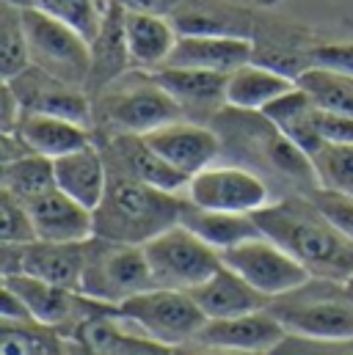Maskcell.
Instances as JSON below:
<instances>
[{
  "mask_svg": "<svg viewBox=\"0 0 353 355\" xmlns=\"http://www.w3.org/2000/svg\"><path fill=\"white\" fill-rule=\"evenodd\" d=\"M14 132L31 146V152L53 157V160L94 144L91 127L61 119V116H47V113H25L22 110V119Z\"/></svg>",
  "mask_w": 353,
  "mask_h": 355,
  "instance_id": "22",
  "label": "cell"
},
{
  "mask_svg": "<svg viewBox=\"0 0 353 355\" xmlns=\"http://www.w3.org/2000/svg\"><path fill=\"white\" fill-rule=\"evenodd\" d=\"M22 22L28 33L31 64L72 86L86 89L91 69V44L86 36L69 22L39 8H22Z\"/></svg>",
  "mask_w": 353,
  "mask_h": 355,
  "instance_id": "6",
  "label": "cell"
},
{
  "mask_svg": "<svg viewBox=\"0 0 353 355\" xmlns=\"http://www.w3.org/2000/svg\"><path fill=\"white\" fill-rule=\"evenodd\" d=\"M190 297L199 303L207 320H229V317L254 314L273 303L270 295L252 286L240 272H235L227 265L218 267L204 284L193 286Z\"/></svg>",
  "mask_w": 353,
  "mask_h": 355,
  "instance_id": "17",
  "label": "cell"
},
{
  "mask_svg": "<svg viewBox=\"0 0 353 355\" xmlns=\"http://www.w3.org/2000/svg\"><path fill=\"white\" fill-rule=\"evenodd\" d=\"M0 237L3 245H25L39 240L25 201L11 196L8 190H0Z\"/></svg>",
  "mask_w": 353,
  "mask_h": 355,
  "instance_id": "33",
  "label": "cell"
},
{
  "mask_svg": "<svg viewBox=\"0 0 353 355\" xmlns=\"http://www.w3.org/2000/svg\"><path fill=\"white\" fill-rule=\"evenodd\" d=\"M254 55V39L243 36H204V33H179L174 50L163 67L176 69H210V72H235L249 64Z\"/></svg>",
  "mask_w": 353,
  "mask_h": 355,
  "instance_id": "19",
  "label": "cell"
},
{
  "mask_svg": "<svg viewBox=\"0 0 353 355\" xmlns=\"http://www.w3.org/2000/svg\"><path fill=\"white\" fill-rule=\"evenodd\" d=\"M86 243L33 240L25 245H3V275L25 272V275L83 292Z\"/></svg>",
  "mask_w": 353,
  "mask_h": 355,
  "instance_id": "10",
  "label": "cell"
},
{
  "mask_svg": "<svg viewBox=\"0 0 353 355\" xmlns=\"http://www.w3.org/2000/svg\"><path fill=\"white\" fill-rule=\"evenodd\" d=\"M179 223L190 229L196 237H202L215 251H227L232 245H240L246 240L260 237V226L252 218V212H224V209H204L185 198Z\"/></svg>",
  "mask_w": 353,
  "mask_h": 355,
  "instance_id": "23",
  "label": "cell"
},
{
  "mask_svg": "<svg viewBox=\"0 0 353 355\" xmlns=\"http://www.w3.org/2000/svg\"><path fill=\"white\" fill-rule=\"evenodd\" d=\"M127 11H138V14H155V17H174V11L185 0H113Z\"/></svg>",
  "mask_w": 353,
  "mask_h": 355,
  "instance_id": "38",
  "label": "cell"
},
{
  "mask_svg": "<svg viewBox=\"0 0 353 355\" xmlns=\"http://www.w3.org/2000/svg\"><path fill=\"white\" fill-rule=\"evenodd\" d=\"M174 355H249V353H235V350H224V347H207V345L188 342V345L174 347Z\"/></svg>",
  "mask_w": 353,
  "mask_h": 355,
  "instance_id": "40",
  "label": "cell"
},
{
  "mask_svg": "<svg viewBox=\"0 0 353 355\" xmlns=\"http://www.w3.org/2000/svg\"><path fill=\"white\" fill-rule=\"evenodd\" d=\"M124 8L119 3H108L102 25L97 31V36L88 42L91 44V69H88L86 94L94 96L105 86H110L113 80H119L122 75H127L133 67V55H130V42H127V22H124Z\"/></svg>",
  "mask_w": 353,
  "mask_h": 355,
  "instance_id": "15",
  "label": "cell"
},
{
  "mask_svg": "<svg viewBox=\"0 0 353 355\" xmlns=\"http://www.w3.org/2000/svg\"><path fill=\"white\" fill-rule=\"evenodd\" d=\"M155 78L174 96L188 119H215L227 105V72L163 67Z\"/></svg>",
  "mask_w": 353,
  "mask_h": 355,
  "instance_id": "20",
  "label": "cell"
},
{
  "mask_svg": "<svg viewBox=\"0 0 353 355\" xmlns=\"http://www.w3.org/2000/svg\"><path fill=\"white\" fill-rule=\"evenodd\" d=\"M0 320H8V322H31L33 320L28 306L22 303V297L8 286H3V295H0Z\"/></svg>",
  "mask_w": 353,
  "mask_h": 355,
  "instance_id": "39",
  "label": "cell"
},
{
  "mask_svg": "<svg viewBox=\"0 0 353 355\" xmlns=\"http://www.w3.org/2000/svg\"><path fill=\"white\" fill-rule=\"evenodd\" d=\"M343 286H345V295H348V297L353 300V275L348 278V281H345V284H343Z\"/></svg>",
  "mask_w": 353,
  "mask_h": 355,
  "instance_id": "41",
  "label": "cell"
},
{
  "mask_svg": "<svg viewBox=\"0 0 353 355\" xmlns=\"http://www.w3.org/2000/svg\"><path fill=\"white\" fill-rule=\"evenodd\" d=\"M6 83L17 94L25 113L61 116V119H69L86 127L94 124V107H91V96L86 94V89L72 86L33 64Z\"/></svg>",
  "mask_w": 353,
  "mask_h": 355,
  "instance_id": "12",
  "label": "cell"
},
{
  "mask_svg": "<svg viewBox=\"0 0 353 355\" xmlns=\"http://www.w3.org/2000/svg\"><path fill=\"white\" fill-rule=\"evenodd\" d=\"M99 149H102V157L110 168H119V171L141 179L152 187L179 193L190 182L182 171H176L172 163H166L147 144L144 135H113V138H105Z\"/></svg>",
  "mask_w": 353,
  "mask_h": 355,
  "instance_id": "16",
  "label": "cell"
},
{
  "mask_svg": "<svg viewBox=\"0 0 353 355\" xmlns=\"http://www.w3.org/2000/svg\"><path fill=\"white\" fill-rule=\"evenodd\" d=\"M0 355H69V342H64V334L42 325L36 320L31 322H0Z\"/></svg>",
  "mask_w": 353,
  "mask_h": 355,
  "instance_id": "27",
  "label": "cell"
},
{
  "mask_svg": "<svg viewBox=\"0 0 353 355\" xmlns=\"http://www.w3.org/2000/svg\"><path fill=\"white\" fill-rule=\"evenodd\" d=\"M8 3H17L22 8L47 11V14L69 22L75 31H81L91 42L102 25V17H105V8L110 0H8Z\"/></svg>",
  "mask_w": 353,
  "mask_h": 355,
  "instance_id": "31",
  "label": "cell"
},
{
  "mask_svg": "<svg viewBox=\"0 0 353 355\" xmlns=\"http://www.w3.org/2000/svg\"><path fill=\"white\" fill-rule=\"evenodd\" d=\"M144 254L149 259L155 286L163 289H182L190 292L193 286L204 284L221 262V251L207 245L190 229L176 223L172 229L161 232L149 243H144Z\"/></svg>",
  "mask_w": 353,
  "mask_h": 355,
  "instance_id": "8",
  "label": "cell"
},
{
  "mask_svg": "<svg viewBox=\"0 0 353 355\" xmlns=\"http://www.w3.org/2000/svg\"><path fill=\"white\" fill-rule=\"evenodd\" d=\"M312 166L320 187L353 196V144H326L312 155Z\"/></svg>",
  "mask_w": 353,
  "mask_h": 355,
  "instance_id": "32",
  "label": "cell"
},
{
  "mask_svg": "<svg viewBox=\"0 0 353 355\" xmlns=\"http://www.w3.org/2000/svg\"><path fill=\"white\" fill-rule=\"evenodd\" d=\"M116 311L124 320H130L141 334L169 347L193 342L202 325L207 322L204 311L190 297V292L163 289V286H155L122 300Z\"/></svg>",
  "mask_w": 353,
  "mask_h": 355,
  "instance_id": "7",
  "label": "cell"
},
{
  "mask_svg": "<svg viewBox=\"0 0 353 355\" xmlns=\"http://www.w3.org/2000/svg\"><path fill=\"white\" fill-rule=\"evenodd\" d=\"M176 33L204 36H254V14L224 0H185L172 17Z\"/></svg>",
  "mask_w": 353,
  "mask_h": 355,
  "instance_id": "21",
  "label": "cell"
},
{
  "mask_svg": "<svg viewBox=\"0 0 353 355\" xmlns=\"http://www.w3.org/2000/svg\"><path fill=\"white\" fill-rule=\"evenodd\" d=\"M124 22H127V42H130L133 67L144 69V72L163 69V64L169 61L176 39H179L174 22L169 17L138 14V11H127Z\"/></svg>",
  "mask_w": 353,
  "mask_h": 355,
  "instance_id": "25",
  "label": "cell"
},
{
  "mask_svg": "<svg viewBox=\"0 0 353 355\" xmlns=\"http://www.w3.org/2000/svg\"><path fill=\"white\" fill-rule=\"evenodd\" d=\"M284 336H287V328L281 325V320L270 309H263V311L243 314V317L207 320L193 342L207 345V347H224V350L252 355L279 347L284 342Z\"/></svg>",
  "mask_w": 353,
  "mask_h": 355,
  "instance_id": "14",
  "label": "cell"
},
{
  "mask_svg": "<svg viewBox=\"0 0 353 355\" xmlns=\"http://www.w3.org/2000/svg\"><path fill=\"white\" fill-rule=\"evenodd\" d=\"M94 124L102 138L113 135H147L163 124L185 119L176 99L158 83L155 72L130 69L119 80L91 96Z\"/></svg>",
  "mask_w": 353,
  "mask_h": 355,
  "instance_id": "3",
  "label": "cell"
},
{
  "mask_svg": "<svg viewBox=\"0 0 353 355\" xmlns=\"http://www.w3.org/2000/svg\"><path fill=\"white\" fill-rule=\"evenodd\" d=\"M295 89V80L268 69L263 64H243L235 72H229L227 80V105L240 107V110H263L265 105L276 96H281L284 91Z\"/></svg>",
  "mask_w": 353,
  "mask_h": 355,
  "instance_id": "26",
  "label": "cell"
},
{
  "mask_svg": "<svg viewBox=\"0 0 353 355\" xmlns=\"http://www.w3.org/2000/svg\"><path fill=\"white\" fill-rule=\"evenodd\" d=\"M19 119H22V105H19L17 94L11 91V86L3 80V89H0V130L14 132Z\"/></svg>",
  "mask_w": 353,
  "mask_h": 355,
  "instance_id": "37",
  "label": "cell"
},
{
  "mask_svg": "<svg viewBox=\"0 0 353 355\" xmlns=\"http://www.w3.org/2000/svg\"><path fill=\"white\" fill-rule=\"evenodd\" d=\"M348 240H353V196L337 193V190H326V187H312L304 193Z\"/></svg>",
  "mask_w": 353,
  "mask_h": 355,
  "instance_id": "34",
  "label": "cell"
},
{
  "mask_svg": "<svg viewBox=\"0 0 353 355\" xmlns=\"http://www.w3.org/2000/svg\"><path fill=\"white\" fill-rule=\"evenodd\" d=\"M144 138L166 163H172L176 171H182L188 179L204 171L207 166H213V160L221 155L218 132L213 127L190 124L185 119L163 124V127L147 132Z\"/></svg>",
  "mask_w": 353,
  "mask_h": 355,
  "instance_id": "13",
  "label": "cell"
},
{
  "mask_svg": "<svg viewBox=\"0 0 353 355\" xmlns=\"http://www.w3.org/2000/svg\"><path fill=\"white\" fill-rule=\"evenodd\" d=\"M260 232L281 245L309 275L345 284L353 275V240H348L306 196L265 204L252 212Z\"/></svg>",
  "mask_w": 353,
  "mask_h": 355,
  "instance_id": "1",
  "label": "cell"
},
{
  "mask_svg": "<svg viewBox=\"0 0 353 355\" xmlns=\"http://www.w3.org/2000/svg\"><path fill=\"white\" fill-rule=\"evenodd\" d=\"M0 179H3V190H8L11 196H17L25 204L44 196L47 190L58 187L53 157H44V155H36V152L25 155L14 163H6Z\"/></svg>",
  "mask_w": 353,
  "mask_h": 355,
  "instance_id": "28",
  "label": "cell"
},
{
  "mask_svg": "<svg viewBox=\"0 0 353 355\" xmlns=\"http://www.w3.org/2000/svg\"><path fill=\"white\" fill-rule=\"evenodd\" d=\"M188 198L204 209L224 212H257L268 204L270 190L249 168L238 166H207L188 182Z\"/></svg>",
  "mask_w": 353,
  "mask_h": 355,
  "instance_id": "11",
  "label": "cell"
},
{
  "mask_svg": "<svg viewBox=\"0 0 353 355\" xmlns=\"http://www.w3.org/2000/svg\"><path fill=\"white\" fill-rule=\"evenodd\" d=\"M295 83L312 96L318 107L353 116V75L323 69V67H309L306 72L295 78Z\"/></svg>",
  "mask_w": 353,
  "mask_h": 355,
  "instance_id": "30",
  "label": "cell"
},
{
  "mask_svg": "<svg viewBox=\"0 0 353 355\" xmlns=\"http://www.w3.org/2000/svg\"><path fill=\"white\" fill-rule=\"evenodd\" d=\"M306 61L309 67H323L334 72L353 75V44H312L306 47Z\"/></svg>",
  "mask_w": 353,
  "mask_h": 355,
  "instance_id": "36",
  "label": "cell"
},
{
  "mask_svg": "<svg viewBox=\"0 0 353 355\" xmlns=\"http://www.w3.org/2000/svg\"><path fill=\"white\" fill-rule=\"evenodd\" d=\"M147 289H155V275L144 254V245L113 243L97 234L88 240L83 295L119 306L122 300Z\"/></svg>",
  "mask_w": 353,
  "mask_h": 355,
  "instance_id": "5",
  "label": "cell"
},
{
  "mask_svg": "<svg viewBox=\"0 0 353 355\" xmlns=\"http://www.w3.org/2000/svg\"><path fill=\"white\" fill-rule=\"evenodd\" d=\"M182 207L185 198L179 193L152 187L108 166V187L94 209V234L113 243L144 245L179 223Z\"/></svg>",
  "mask_w": 353,
  "mask_h": 355,
  "instance_id": "2",
  "label": "cell"
},
{
  "mask_svg": "<svg viewBox=\"0 0 353 355\" xmlns=\"http://www.w3.org/2000/svg\"><path fill=\"white\" fill-rule=\"evenodd\" d=\"M31 67L28 33L22 22V6L3 0L0 3V72L3 80L17 78Z\"/></svg>",
  "mask_w": 353,
  "mask_h": 355,
  "instance_id": "29",
  "label": "cell"
},
{
  "mask_svg": "<svg viewBox=\"0 0 353 355\" xmlns=\"http://www.w3.org/2000/svg\"><path fill=\"white\" fill-rule=\"evenodd\" d=\"M221 262L270 297L287 295L312 278L306 267L295 262L281 245H276L265 234L221 251Z\"/></svg>",
  "mask_w": 353,
  "mask_h": 355,
  "instance_id": "9",
  "label": "cell"
},
{
  "mask_svg": "<svg viewBox=\"0 0 353 355\" xmlns=\"http://www.w3.org/2000/svg\"><path fill=\"white\" fill-rule=\"evenodd\" d=\"M53 163H56V184L83 207L97 209L108 187V163L102 157V149L88 144L78 152L56 157Z\"/></svg>",
  "mask_w": 353,
  "mask_h": 355,
  "instance_id": "24",
  "label": "cell"
},
{
  "mask_svg": "<svg viewBox=\"0 0 353 355\" xmlns=\"http://www.w3.org/2000/svg\"><path fill=\"white\" fill-rule=\"evenodd\" d=\"M334 281L309 286V281L287 295L273 297L268 306L290 334L318 342H348L353 339V300L343 289H329Z\"/></svg>",
  "mask_w": 353,
  "mask_h": 355,
  "instance_id": "4",
  "label": "cell"
},
{
  "mask_svg": "<svg viewBox=\"0 0 353 355\" xmlns=\"http://www.w3.org/2000/svg\"><path fill=\"white\" fill-rule=\"evenodd\" d=\"M39 240L47 243H86L94 237V209L83 207L61 187L25 204Z\"/></svg>",
  "mask_w": 353,
  "mask_h": 355,
  "instance_id": "18",
  "label": "cell"
},
{
  "mask_svg": "<svg viewBox=\"0 0 353 355\" xmlns=\"http://www.w3.org/2000/svg\"><path fill=\"white\" fill-rule=\"evenodd\" d=\"M312 121H315V127L326 144H353V116L315 105Z\"/></svg>",
  "mask_w": 353,
  "mask_h": 355,
  "instance_id": "35",
  "label": "cell"
}]
</instances>
